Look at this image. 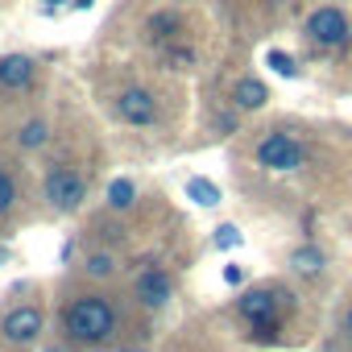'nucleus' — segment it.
<instances>
[{
    "label": "nucleus",
    "mask_w": 352,
    "mask_h": 352,
    "mask_svg": "<svg viewBox=\"0 0 352 352\" xmlns=\"http://www.w3.org/2000/svg\"><path fill=\"white\" fill-rule=\"evenodd\" d=\"M236 245H241V232H236L232 224L216 228V249H236Z\"/></svg>",
    "instance_id": "obj_19"
},
{
    "label": "nucleus",
    "mask_w": 352,
    "mask_h": 352,
    "mask_svg": "<svg viewBox=\"0 0 352 352\" xmlns=\"http://www.w3.org/2000/svg\"><path fill=\"white\" fill-rule=\"evenodd\" d=\"M112 108H116V116H120L124 124H137V129H145V124L157 120V104H153V96H149L145 87H124Z\"/></svg>",
    "instance_id": "obj_6"
},
{
    "label": "nucleus",
    "mask_w": 352,
    "mask_h": 352,
    "mask_svg": "<svg viewBox=\"0 0 352 352\" xmlns=\"http://www.w3.org/2000/svg\"><path fill=\"white\" fill-rule=\"evenodd\" d=\"M50 352H54V348H50Z\"/></svg>",
    "instance_id": "obj_26"
},
{
    "label": "nucleus",
    "mask_w": 352,
    "mask_h": 352,
    "mask_svg": "<svg viewBox=\"0 0 352 352\" xmlns=\"http://www.w3.org/2000/svg\"><path fill=\"white\" fill-rule=\"evenodd\" d=\"M133 294H137L141 307L162 311V307L170 302V294H174V282H170V274H166L162 265H145V270L137 274V282H133Z\"/></svg>",
    "instance_id": "obj_5"
},
{
    "label": "nucleus",
    "mask_w": 352,
    "mask_h": 352,
    "mask_svg": "<svg viewBox=\"0 0 352 352\" xmlns=\"http://www.w3.org/2000/svg\"><path fill=\"white\" fill-rule=\"evenodd\" d=\"M67 331L83 344H104L112 331H116V311L108 298L100 294H87V298H75L67 307Z\"/></svg>",
    "instance_id": "obj_1"
},
{
    "label": "nucleus",
    "mask_w": 352,
    "mask_h": 352,
    "mask_svg": "<svg viewBox=\"0 0 352 352\" xmlns=\"http://www.w3.org/2000/svg\"><path fill=\"white\" fill-rule=\"evenodd\" d=\"M166 63H174V67L183 71V67H191V63H195V54H191V50H170V54H166Z\"/></svg>",
    "instance_id": "obj_20"
},
{
    "label": "nucleus",
    "mask_w": 352,
    "mask_h": 352,
    "mask_svg": "<svg viewBox=\"0 0 352 352\" xmlns=\"http://www.w3.org/2000/svg\"><path fill=\"white\" fill-rule=\"evenodd\" d=\"M224 282L241 286V282H245V270H241V265H228V270H224Z\"/></svg>",
    "instance_id": "obj_21"
},
{
    "label": "nucleus",
    "mask_w": 352,
    "mask_h": 352,
    "mask_svg": "<svg viewBox=\"0 0 352 352\" xmlns=\"http://www.w3.org/2000/svg\"><path fill=\"white\" fill-rule=\"evenodd\" d=\"M282 298H286V294L274 290V286H253V290H245V294L236 298V315L249 319V323L278 319V302H282Z\"/></svg>",
    "instance_id": "obj_7"
},
{
    "label": "nucleus",
    "mask_w": 352,
    "mask_h": 352,
    "mask_svg": "<svg viewBox=\"0 0 352 352\" xmlns=\"http://www.w3.org/2000/svg\"><path fill=\"white\" fill-rule=\"evenodd\" d=\"M83 199H87V183L79 179L75 170L63 166V170H50L46 174V204L54 212H79Z\"/></svg>",
    "instance_id": "obj_4"
},
{
    "label": "nucleus",
    "mask_w": 352,
    "mask_h": 352,
    "mask_svg": "<svg viewBox=\"0 0 352 352\" xmlns=\"http://www.w3.org/2000/svg\"><path fill=\"white\" fill-rule=\"evenodd\" d=\"M265 100H270V87L261 79H253V75L236 79V87H232V108L236 112H257V108H265Z\"/></svg>",
    "instance_id": "obj_9"
},
{
    "label": "nucleus",
    "mask_w": 352,
    "mask_h": 352,
    "mask_svg": "<svg viewBox=\"0 0 352 352\" xmlns=\"http://www.w3.org/2000/svg\"><path fill=\"white\" fill-rule=\"evenodd\" d=\"M137 204V187L129 183V179H116L112 187H108V208L112 212H124V208H133Z\"/></svg>",
    "instance_id": "obj_14"
},
{
    "label": "nucleus",
    "mask_w": 352,
    "mask_h": 352,
    "mask_svg": "<svg viewBox=\"0 0 352 352\" xmlns=\"http://www.w3.org/2000/svg\"><path fill=\"white\" fill-rule=\"evenodd\" d=\"M323 265H327V257H323V249H315V245H298V249L290 253V270H294L298 278H319Z\"/></svg>",
    "instance_id": "obj_11"
},
{
    "label": "nucleus",
    "mask_w": 352,
    "mask_h": 352,
    "mask_svg": "<svg viewBox=\"0 0 352 352\" xmlns=\"http://www.w3.org/2000/svg\"><path fill=\"white\" fill-rule=\"evenodd\" d=\"M83 270H87L91 278H112V274H116V257H112V253H91Z\"/></svg>",
    "instance_id": "obj_16"
},
{
    "label": "nucleus",
    "mask_w": 352,
    "mask_h": 352,
    "mask_svg": "<svg viewBox=\"0 0 352 352\" xmlns=\"http://www.w3.org/2000/svg\"><path fill=\"white\" fill-rule=\"evenodd\" d=\"M149 34L153 38H174V34H179V17H174V13H153L149 17Z\"/></svg>",
    "instance_id": "obj_17"
},
{
    "label": "nucleus",
    "mask_w": 352,
    "mask_h": 352,
    "mask_svg": "<svg viewBox=\"0 0 352 352\" xmlns=\"http://www.w3.org/2000/svg\"><path fill=\"white\" fill-rule=\"evenodd\" d=\"M87 5H91V0H75V9H87Z\"/></svg>",
    "instance_id": "obj_23"
},
{
    "label": "nucleus",
    "mask_w": 352,
    "mask_h": 352,
    "mask_svg": "<svg viewBox=\"0 0 352 352\" xmlns=\"http://www.w3.org/2000/svg\"><path fill=\"white\" fill-rule=\"evenodd\" d=\"M265 63H270V71H274V75H282V79H298V63H294L286 50H270V54H265Z\"/></svg>",
    "instance_id": "obj_15"
},
{
    "label": "nucleus",
    "mask_w": 352,
    "mask_h": 352,
    "mask_svg": "<svg viewBox=\"0 0 352 352\" xmlns=\"http://www.w3.org/2000/svg\"><path fill=\"white\" fill-rule=\"evenodd\" d=\"M0 261H9V249H0Z\"/></svg>",
    "instance_id": "obj_24"
},
{
    "label": "nucleus",
    "mask_w": 352,
    "mask_h": 352,
    "mask_svg": "<svg viewBox=\"0 0 352 352\" xmlns=\"http://www.w3.org/2000/svg\"><path fill=\"white\" fill-rule=\"evenodd\" d=\"M253 157H257V166H261V170L290 174V170H298V166H302L307 149H302V141H298V137H290V133H265V137L257 141Z\"/></svg>",
    "instance_id": "obj_2"
},
{
    "label": "nucleus",
    "mask_w": 352,
    "mask_h": 352,
    "mask_svg": "<svg viewBox=\"0 0 352 352\" xmlns=\"http://www.w3.org/2000/svg\"><path fill=\"white\" fill-rule=\"evenodd\" d=\"M302 34H307L315 46L336 50V46H344V42L352 38V25H348L344 9H336V5H319V9L302 21Z\"/></svg>",
    "instance_id": "obj_3"
},
{
    "label": "nucleus",
    "mask_w": 352,
    "mask_h": 352,
    "mask_svg": "<svg viewBox=\"0 0 352 352\" xmlns=\"http://www.w3.org/2000/svg\"><path fill=\"white\" fill-rule=\"evenodd\" d=\"M340 331L352 340V302H348V311H344V319H340Z\"/></svg>",
    "instance_id": "obj_22"
},
{
    "label": "nucleus",
    "mask_w": 352,
    "mask_h": 352,
    "mask_svg": "<svg viewBox=\"0 0 352 352\" xmlns=\"http://www.w3.org/2000/svg\"><path fill=\"white\" fill-rule=\"evenodd\" d=\"M187 199H195L199 208H216L224 195H220V187L212 179H187Z\"/></svg>",
    "instance_id": "obj_13"
},
{
    "label": "nucleus",
    "mask_w": 352,
    "mask_h": 352,
    "mask_svg": "<svg viewBox=\"0 0 352 352\" xmlns=\"http://www.w3.org/2000/svg\"><path fill=\"white\" fill-rule=\"evenodd\" d=\"M0 331H5L9 344H30V340H38V331H42V311H38L34 302L13 307V311L5 315V323H0Z\"/></svg>",
    "instance_id": "obj_8"
},
{
    "label": "nucleus",
    "mask_w": 352,
    "mask_h": 352,
    "mask_svg": "<svg viewBox=\"0 0 352 352\" xmlns=\"http://www.w3.org/2000/svg\"><path fill=\"white\" fill-rule=\"evenodd\" d=\"M50 141V124L46 120H25L21 129H17V145L21 149H42Z\"/></svg>",
    "instance_id": "obj_12"
},
{
    "label": "nucleus",
    "mask_w": 352,
    "mask_h": 352,
    "mask_svg": "<svg viewBox=\"0 0 352 352\" xmlns=\"http://www.w3.org/2000/svg\"><path fill=\"white\" fill-rule=\"evenodd\" d=\"M46 5H63V0H46Z\"/></svg>",
    "instance_id": "obj_25"
},
{
    "label": "nucleus",
    "mask_w": 352,
    "mask_h": 352,
    "mask_svg": "<svg viewBox=\"0 0 352 352\" xmlns=\"http://www.w3.org/2000/svg\"><path fill=\"white\" fill-rule=\"evenodd\" d=\"M30 79H34V58H25V54L0 58V87H25Z\"/></svg>",
    "instance_id": "obj_10"
},
{
    "label": "nucleus",
    "mask_w": 352,
    "mask_h": 352,
    "mask_svg": "<svg viewBox=\"0 0 352 352\" xmlns=\"http://www.w3.org/2000/svg\"><path fill=\"white\" fill-rule=\"evenodd\" d=\"M13 199H17V187H13V179H9V174H0V216H5V212L13 208Z\"/></svg>",
    "instance_id": "obj_18"
}]
</instances>
